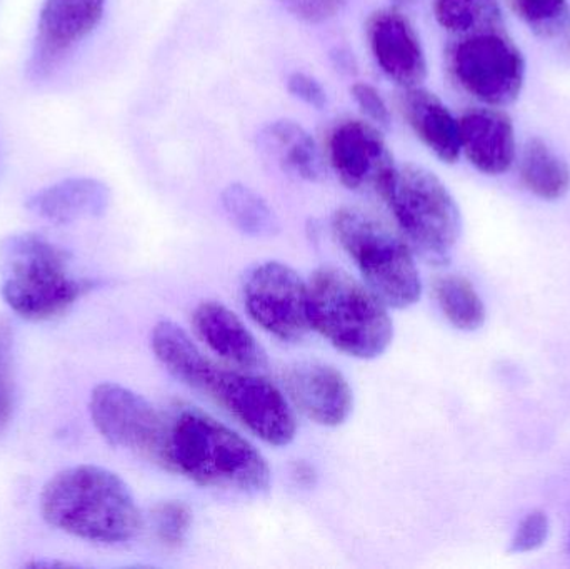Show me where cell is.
Here are the masks:
<instances>
[{
  "instance_id": "44dd1931",
  "label": "cell",
  "mask_w": 570,
  "mask_h": 569,
  "mask_svg": "<svg viewBox=\"0 0 570 569\" xmlns=\"http://www.w3.org/2000/svg\"><path fill=\"white\" fill-rule=\"evenodd\" d=\"M518 164L522 184L539 199L559 200L569 193V164L546 140H529L519 153Z\"/></svg>"
},
{
  "instance_id": "6da1fadb",
  "label": "cell",
  "mask_w": 570,
  "mask_h": 569,
  "mask_svg": "<svg viewBox=\"0 0 570 569\" xmlns=\"http://www.w3.org/2000/svg\"><path fill=\"white\" fill-rule=\"evenodd\" d=\"M169 470L213 490L257 497L271 487L269 464L256 447L203 411L170 418Z\"/></svg>"
},
{
  "instance_id": "7402d4cb",
  "label": "cell",
  "mask_w": 570,
  "mask_h": 569,
  "mask_svg": "<svg viewBox=\"0 0 570 569\" xmlns=\"http://www.w3.org/2000/svg\"><path fill=\"white\" fill-rule=\"evenodd\" d=\"M220 204L230 223L250 237H273L279 234L281 223L266 199L250 187L233 183L220 194Z\"/></svg>"
},
{
  "instance_id": "7a4b0ae2",
  "label": "cell",
  "mask_w": 570,
  "mask_h": 569,
  "mask_svg": "<svg viewBox=\"0 0 570 569\" xmlns=\"http://www.w3.org/2000/svg\"><path fill=\"white\" fill-rule=\"evenodd\" d=\"M50 527L96 543H127L139 534L142 517L122 478L96 464H80L50 478L40 494Z\"/></svg>"
},
{
  "instance_id": "8992f818",
  "label": "cell",
  "mask_w": 570,
  "mask_h": 569,
  "mask_svg": "<svg viewBox=\"0 0 570 569\" xmlns=\"http://www.w3.org/2000/svg\"><path fill=\"white\" fill-rule=\"evenodd\" d=\"M332 233L361 271L367 286L395 310L414 306L422 294L421 274L404 237L368 214L341 207L332 214Z\"/></svg>"
},
{
  "instance_id": "3957f363",
  "label": "cell",
  "mask_w": 570,
  "mask_h": 569,
  "mask_svg": "<svg viewBox=\"0 0 570 569\" xmlns=\"http://www.w3.org/2000/svg\"><path fill=\"white\" fill-rule=\"evenodd\" d=\"M308 323L335 350L374 360L394 337L389 306L361 281L337 267H321L307 283Z\"/></svg>"
},
{
  "instance_id": "7c38bea8",
  "label": "cell",
  "mask_w": 570,
  "mask_h": 569,
  "mask_svg": "<svg viewBox=\"0 0 570 569\" xmlns=\"http://www.w3.org/2000/svg\"><path fill=\"white\" fill-rule=\"evenodd\" d=\"M107 0H46L33 40L29 76L43 80L102 20Z\"/></svg>"
},
{
  "instance_id": "836d02e7",
  "label": "cell",
  "mask_w": 570,
  "mask_h": 569,
  "mask_svg": "<svg viewBox=\"0 0 570 569\" xmlns=\"http://www.w3.org/2000/svg\"><path fill=\"white\" fill-rule=\"evenodd\" d=\"M569 547H570V537H569Z\"/></svg>"
},
{
  "instance_id": "2e32d148",
  "label": "cell",
  "mask_w": 570,
  "mask_h": 569,
  "mask_svg": "<svg viewBox=\"0 0 570 569\" xmlns=\"http://www.w3.org/2000/svg\"><path fill=\"white\" fill-rule=\"evenodd\" d=\"M193 324L210 351L243 371H259L267 354L237 314L217 301H204L193 314Z\"/></svg>"
},
{
  "instance_id": "603a6c76",
  "label": "cell",
  "mask_w": 570,
  "mask_h": 569,
  "mask_svg": "<svg viewBox=\"0 0 570 569\" xmlns=\"http://www.w3.org/2000/svg\"><path fill=\"white\" fill-rule=\"evenodd\" d=\"M435 300L444 316L459 331L472 333L485 323V306L471 281L451 274L435 283Z\"/></svg>"
},
{
  "instance_id": "4dcf8cb0",
  "label": "cell",
  "mask_w": 570,
  "mask_h": 569,
  "mask_svg": "<svg viewBox=\"0 0 570 569\" xmlns=\"http://www.w3.org/2000/svg\"><path fill=\"white\" fill-rule=\"evenodd\" d=\"M285 86H287L288 94L304 102L305 106L314 107L317 110L327 106V92L322 84L308 73L301 72V70L288 73Z\"/></svg>"
},
{
  "instance_id": "8fae6325",
  "label": "cell",
  "mask_w": 570,
  "mask_h": 569,
  "mask_svg": "<svg viewBox=\"0 0 570 569\" xmlns=\"http://www.w3.org/2000/svg\"><path fill=\"white\" fill-rule=\"evenodd\" d=\"M327 160L342 184L351 190L379 194L397 164L375 124L344 119L327 134Z\"/></svg>"
},
{
  "instance_id": "d4e9b609",
  "label": "cell",
  "mask_w": 570,
  "mask_h": 569,
  "mask_svg": "<svg viewBox=\"0 0 570 569\" xmlns=\"http://www.w3.org/2000/svg\"><path fill=\"white\" fill-rule=\"evenodd\" d=\"M511 6L518 19L538 36L554 39L568 32L569 0H511Z\"/></svg>"
},
{
  "instance_id": "ac0fdd59",
  "label": "cell",
  "mask_w": 570,
  "mask_h": 569,
  "mask_svg": "<svg viewBox=\"0 0 570 569\" xmlns=\"http://www.w3.org/2000/svg\"><path fill=\"white\" fill-rule=\"evenodd\" d=\"M109 187L90 177L60 180L39 190L27 200L30 213L53 224H70L100 217L109 209Z\"/></svg>"
},
{
  "instance_id": "e0dca14e",
  "label": "cell",
  "mask_w": 570,
  "mask_h": 569,
  "mask_svg": "<svg viewBox=\"0 0 570 569\" xmlns=\"http://www.w3.org/2000/svg\"><path fill=\"white\" fill-rule=\"evenodd\" d=\"M402 116L419 140L445 164L462 156L459 117L441 97L424 87H407L399 97Z\"/></svg>"
},
{
  "instance_id": "484cf974",
  "label": "cell",
  "mask_w": 570,
  "mask_h": 569,
  "mask_svg": "<svg viewBox=\"0 0 570 569\" xmlns=\"http://www.w3.org/2000/svg\"><path fill=\"white\" fill-rule=\"evenodd\" d=\"M153 524L164 547L179 548L186 543L193 528V511L183 501H164L154 508Z\"/></svg>"
},
{
  "instance_id": "83f0119b",
  "label": "cell",
  "mask_w": 570,
  "mask_h": 569,
  "mask_svg": "<svg viewBox=\"0 0 570 569\" xmlns=\"http://www.w3.org/2000/svg\"><path fill=\"white\" fill-rule=\"evenodd\" d=\"M549 518L542 511H532L519 524L509 547V553L522 555L538 550L548 541Z\"/></svg>"
},
{
  "instance_id": "cb8c5ba5",
  "label": "cell",
  "mask_w": 570,
  "mask_h": 569,
  "mask_svg": "<svg viewBox=\"0 0 570 569\" xmlns=\"http://www.w3.org/2000/svg\"><path fill=\"white\" fill-rule=\"evenodd\" d=\"M435 20L452 36L502 27L501 0H432Z\"/></svg>"
},
{
  "instance_id": "1f68e13d",
  "label": "cell",
  "mask_w": 570,
  "mask_h": 569,
  "mask_svg": "<svg viewBox=\"0 0 570 569\" xmlns=\"http://www.w3.org/2000/svg\"><path fill=\"white\" fill-rule=\"evenodd\" d=\"M331 60L335 69L341 70L342 73H354L355 69H357L354 53L348 52L344 47H335V49H332Z\"/></svg>"
},
{
  "instance_id": "ba28073f",
  "label": "cell",
  "mask_w": 570,
  "mask_h": 569,
  "mask_svg": "<svg viewBox=\"0 0 570 569\" xmlns=\"http://www.w3.org/2000/svg\"><path fill=\"white\" fill-rule=\"evenodd\" d=\"M89 410L107 443L169 470L170 420L146 398L120 384L104 383L90 394Z\"/></svg>"
},
{
  "instance_id": "d6986e66",
  "label": "cell",
  "mask_w": 570,
  "mask_h": 569,
  "mask_svg": "<svg viewBox=\"0 0 570 569\" xmlns=\"http://www.w3.org/2000/svg\"><path fill=\"white\" fill-rule=\"evenodd\" d=\"M259 147L284 173L307 183L325 177L324 157L314 137L291 119L274 120L259 134Z\"/></svg>"
},
{
  "instance_id": "9c48e42d",
  "label": "cell",
  "mask_w": 570,
  "mask_h": 569,
  "mask_svg": "<svg viewBox=\"0 0 570 569\" xmlns=\"http://www.w3.org/2000/svg\"><path fill=\"white\" fill-rule=\"evenodd\" d=\"M220 406L226 408L250 433L273 447H287L297 433V421L287 398L276 384L250 371L214 366L204 384Z\"/></svg>"
},
{
  "instance_id": "f1b7e54d",
  "label": "cell",
  "mask_w": 570,
  "mask_h": 569,
  "mask_svg": "<svg viewBox=\"0 0 570 569\" xmlns=\"http://www.w3.org/2000/svg\"><path fill=\"white\" fill-rule=\"evenodd\" d=\"M295 19L305 23H324L334 19L351 0H277Z\"/></svg>"
},
{
  "instance_id": "4fadbf2b",
  "label": "cell",
  "mask_w": 570,
  "mask_h": 569,
  "mask_svg": "<svg viewBox=\"0 0 570 569\" xmlns=\"http://www.w3.org/2000/svg\"><path fill=\"white\" fill-rule=\"evenodd\" d=\"M368 49L379 69L392 82L421 86L428 77V57L417 30L401 9L387 7L371 13L365 23Z\"/></svg>"
},
{
  "instance_id": "5bb4252c",
  "label": "cell",
  "mask_w": 570,
  "mask_h": 569,
  "mask_svg": "<svg viewBox=\"0 0 570 569\" xmlns=\"http://www.w3.org/2000/svg\"><path fill=\"white\" fill-rule=\"evenodd\" d=\"M284 384L292 404L321 426H341L354 410L351 384L332 364L295 363L285 371Z\"/></svg>"
},
{
  "instance_id": "9a60e30c",
  "label": "cell",
  "mask_w": 570,
  "mask_h": 569,
  "mask_svg": "<svg viewBox=\"0 0 570 569\" xmlns=\"http://www.w3.org/2000/svg\"><path fill=\"white\" fill-rule=\"evenodd\" d=\"M462 156L485 176H502L518 163V134L498 107L479 106L459 117Z\"/></svg>"
},
{
  "instance_id": "d6a6232c",
  "label": "cell",
  "mask_w": 570,
  "mask_h": 569,
  "mask_svg": "<svg viewBox=\"0 0 570 569\" xmlns=\"http://www.w3.org/2000/svg\"><path fill=\"white\" fill-rule=\"evenodd\" d=\"M392 7H395V9H401V7H411L414 6V3H417L419 0H391Z\"/></svg>"
},
{
  "instance_id": "277c9868",
  "label": "cell",
  "mask_w": 570,
  "mask_h": 569,
  "mask_svg": "<svg viewBox=\"0 0 570 569\" xmlns=\"http://www.w3.org/2000/svg\"><path fill=\"white\" fill-rule=\"evenodd\" d=\"M92 287L94 281L72 276L66 251L39 234H12L0 243V293L26 320L59 316Z\"/></svg>"
},
{
  "instance_id": "30bf717a",
  "label": "cell",
  "mask_w": 570,
  "mask_h": 569,
  "mask_svg": "<svg viewBox=\"0 0 570 569\" xmlns=\"http://www.w3.org/2000/svg\"><path fill=\"white\" fill-rule=\"evenodd\" d=\"M244 304L257 326L284 343H297L311 331L307 283L287 264H257L243 286Z\"/></svg>"
},
{
  "instance_id": "ffe728a7",
  "label": "cell",
  "mask_w": 570,
  "mask_h": 569,
  "mask_svg": "<svg viewBox=\"0 0 570 569\" xmlns=\"http://www.w3.org/2000/svg\"><path fill=\"white\" fill-rule=\"evenodd\" d=\"M154 354L170 376L186 386L203 391L216 364L197 347L189 334L173 321H160L150 337Z\"/></svg>"
},
{
  "instance_id": "f546056e",
  "label": "cell",
  "mask_w": 570,
  "mask_h": 569,
  "mask_svg": "<svg viewBox=\"0 0 570 569\" xmlns=\"http://www.w3.org/2000/svg\"><path fill=\"white\" fill-rule=\"evenodd\" d=\"M352 99L357 104L367 119L377 127H389L391 124V110L387 102L377 89L367 82H355L351 87Z\"/></svg>"
},
{
  "instance_id": "5b68a950",
  "label": "cell",
  "mask_w": 570,
  "mask_h": 569,
  "mask_svg": "<svg viewBox=\"0 0 570 569\" xmlns=\"http://www.w3.org/2000/svg\"><path fill=\"white\" fill-rule=\"evenodd\" d=\"M379 196L415 254L435 266L449 263L461 239V209L432 170L417 164L395 166Z\"/></svg>"
},
{
  "instance_id": "52a82bcc",
  "label": "cell",
  "mask_w": 570,
  "mask_h": 569,
  "mask_svg": "<svg viewBox=\"0 0 570 569\" xmlns=\"http://www.w3.org/2000/svg\"><path fill=\"white\" fill-rule=\"evenodd\" d=\"M445 66L462 92L498 109L521 97L528 77L524 53L502 27L459 36L448 47Z\"/></svg>"
},
{
  "instance_id": "4316f807",
  "label": "cell",
  "mask_w": 570,
  "mask_h": 569,
  "mask_svg": "<svg viewBox=\"0 0 570 569\" xmlns=\"http://www.w3.org/2000/svg\"><path fill=\"white\" fill-rule=\"evenodd\" d=\"M13 410V331L0 320V434L9 426Z\"/></svg>"
}]
</instances>
